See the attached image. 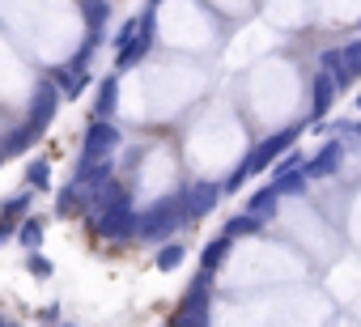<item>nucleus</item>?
<instances>
[{
    "instance_id": "22",
    "label": "nucleus",
    "mask_w": 361,
    "mask_h": 327,
    "mask_svg": "<svg viewBox=\"0 0 361 327\" xmlns=\"http://www.w3.org/2000/svg\"><path fill=\"white\" fill-rule=\"evenodd\" d=\"M26 183L35 192H51V161L47 157H30L26 161Z\"/></svg>"
},
{
    "instance_id": "14",
    "label": "nucleus",
    "mask_w": 361,
    "mask_h": 327,
    "mask_svg": "<svg viewBox=\"0 0 361 327\" xmlns=\"http://www.w3.org/2000/svg\"><path fill=\"white\" fill-rule=\"evenodd\" d=\"M81 13H85V35H94V39H106L111 0H81Z\"/></svg>"
},
{
    "instance_id": "11",
    "label": "nucleus",
    "mask_w": 361,
    "mask_h": 327,
    "mask_svg": "<svg viewBox=\"0 0 361 327\" xmlns=\"http://www.w3.org/2000/svg\"><path fill=\"white\" fill-rule=\"evenodd\" d=\"M247 213H255L264 226L276 217V209H281V192H276V183H268V187H255L251 196H247V204H243Z\"/></svg>"
},
{
    "instance_id": "17",
    "label": "nucleus",
    "mask_w": 361,
    "mask_h": 327,
    "mask_svg": "<svg viewBox=\"0 0 361 327\" xmlns=\"http://www.w3.org/2000/svg\"><path fill=\"white\" fill-rule=\"evenodd\" d=\"M35 187L26 183L22 192H13V196H5L0 200V217H9V221H22V217H30V209H35Z\"/></svg>"
},
{
    "instance_id": "18",
    "label": "nucleus",
    "mask_w": 361,
    "mask_h": 327,
    "mask_svg": "<svg viewBox=\"0 0 361 327\" xmlns=\"http://www.w3.org/2000/svg\"><path fill=\"white\" fill-rule=\"evenodd\" d=\"M115 102H119V73L111 68L102 81H98V98H94V115H115Z\"/></svg>"
},
{
    "instance_id": "7",
    "label": "nucleus",
    "mask_w": 361,
    "mask_h": 327,
    "mask_svg": "<svg viewBox=\"0 0 361 327\" xmlns=\"http://www.w3.org/2000/svg\"><path fill=\"white\" fill-rule=\"evenodd\" d=\"M344 161H348V144H344V136H327L310 157H306V175H310V183H323V179H336L340 171H344Z\"/></svg>"
},
{
    "instance_id": "9",
    "label": "nucleus",
    "mask_w": 361,
    "mask_h": 327,
    "mask_svg": "<svg viewBox=\"0 0 361 327\" xmlns=\"http://www.w3.org/2000/svg\"><path fill=\"white\" fill-rule=\"evenodd\" d=\"M60 102H64V94H60V85L43 77V85H39V90H35V98H30V115H26V119H35L39 128H51V119H56V111H60Z\"/></svg>"
},
{
    "instance_id": "15",
    "label": "nucleus",
    "mask_w": 361,
    "mask_h": 327,
    "mask_svg": "<svg viewBox=\"0 0 361 327\" xmlns=\"http://www.w3.org/2000/svg\"><path fill=\"white\" fill-rule=\"evenodd\" d=\"M183 264H188V247L178 242V238L153 247V268H157V272H174V268H183Z\"/></svg>"
},
{
    "instance_id": "8",
    "label": "nucleus",
    "mask_w": 361,
    "mask_h": 327,
    "mask_svg": "<svg viewBox=\"0 0 361 327\" xmlns=\"http://www.w3.org/2000/svg\"><path fill=\"white\" fill-rule=\"evenodd\" d=\"M336 94H340L336 77H331L327 68H314V77H310V123H319V119H327V115H331Z\"/></svg>"
},
{
    "instance_id": "23",
    "label": "nucleus",
    "mask_w": 361,
    "mask_h": 327,
    "mask_svg": "<svg viewBox=\"0 0 361 327\" xmlns=\"http://www.w3.org/2000/svg\"><path fill=\"white\" fill-rule=\"evenodd\" d=\"M26 272H30L35 280H51V276H56V264H51V259L43 255V247H39V251H26Z\"/></svg>"
},
{
    "instance_id": "12",
    "label": "nucleus",
    "mask_w": 361,
    "mask_h": 327,
    "mask_svg": "<svg viewBox=\"0 0 361 327\" xmlns=\"http://www.w3.org/2000/svg\"><path fill=\"white\" fill-rule=\"evenodd\" d=\"M230 247H234V238H226V234L209 238V242H204V251H200V272H204V276H217V272H221V264L230 259Z\"/></svg>"
},
{
    "instance_id": "20",
    "label": "nucleus",
    "mask_w": 361,
    "mask_h": 327,
    "mask_svg": "<svg viewBox=\"0 0 361 327\" xmlns=\"http://www.w3.org/2000/svg\"><path fill=\"white\" fill-rule=\"evenodd\" d=\"M272 183H276V192L281 196H306V187H310V175H306V166H298V171H285V175H272Z\"/></svg>"
},
{
    "instance_id": "5",
    "label": "nucleus",
    "mask_w": 361,
    "mask_h": 327,
    "mask_svg": "<svg viewBox=\"0 0 361 327\" xmlns=\"http://www.w3.org/2000/svg\"><path fill=\"white\" fill-rule=\"evenodd\" d=\"M221 196H226V187H221V183H209V179H192V183L178 187V204H183L188 226L200 221V217H209V213L221 204Z\"/></svg>"
},
{
    "instance_id": "2",
    "label": "nucleus",
    "mask_w": 361,
    "mask_h": 327,
    "mask_svg": "<svg viewBox=\"0 0 361 327\" xmlns=\"http://www.w3.org/2000/svg\"><path fill=\"white\" fill-rule=\"evenodd\" d=\"M183 226H188V217H183V204H178V192H174V196L153 200V209L140 213V230H136V238L149 242V247H161V242H170Z\"/></svg>"
},
{
    "instance_id": "4",
    "label": "nucleus",
    "mask_w": 361,
    "mask_h": 327,
    "mask_svg": "<svg viewBox=\"0 0 361 327\" xmlns=\"http://www.w3.org/2000/svg\"><path fill=\"white\" fill-rule=\"evenodd\" d=\"M119 144H123V128L106 115H94L81 136V157H115Z\"/></svg>"
},
{
    "instance_id": "30",
    "label": "nucleus",
    "mask_w": 361,
    "mask_h": 327,
    "mask_svg": "<svg viewBox=\"0 0 361 327\" xmlns=\"http://www.w3.org/2000/svg\"><path fill=\"white\" fill-rule=\"evenodd\" d=\"M357 106H361V98H357Z\"/></svg>"
},
{
    "instance_id": "10",
    "label": "nucleus",
    "mask_w": 361,
    "mask_h": 327,
    "mask_svg": "<svg viewBox=\"0 0 361 327\" xmlns=\"http://www.w3.org/2000/svg\"><path fill=\"white\" fill-rule=\"evenodd\" d=\"M149 51H153V22H145V30H140L128 47H119V51H115V73H119V77H123V73H132Z\"/></svg>"
},
{
    "instance_id": "29",
    "label": "nucleus",
    "mask_w": 361,
    "mask_h": 327,
    "mask_svg": "<svg viewBox=\"0 0 361 327\" xmlns=\"http://www.w3.org/2000/svg\"><path fill=\"white\" fill-rule=\"evenodd\" d=\"M0 327H5V314H0Z\"/></svg>"
},
{
    "instance_id": "25",
    "label": "nucleus",
    "mask_w": 361,
    "mask_h": 327,
    "mask_svg": "<svg viewBox=\"0 0 361 327\" xmlns=\"http://www.w3.org/2000/svg\"><path fill=\"white\" fill-rule=\"evenodd\" d=\"M13 238H18V221L0 217V247H5V242H13Z\"/></svg>"
},
{
    "instance_id": "6",
    "label": "nucleus",
    "mask_w": 361,
    "mask_h": 327,
    "mask_svg": "<svg viewBox=\"0 0 361 327\" xmlns=\"http://www.w3.org/2000/svg\"><path fill=\"white\" fill-rule=\"evenodd\" d=\"M209 319H213V276L196 272L192 285H188V293H183V306H178V314H174V323L200 327V323H209Z\"/></svg>"
},
{
    "instance_id": "19",
    "label": "nucleus",
    "mask_w": 361,
    "mask_h": 327,
    "mask_svg": "<svg viewBox=\"0 0 361 327\" xmlns=\"http://www.w3.org/2000/svg\"><path fill=\"white\" fill-rule=\"evenodd\" d=\"M259 230H264V221H259L255 213H247V209L234 213V217H226V226H221V234L234 238V242H238V238H251V234H259Z\"/></svg>"
},
{
    "instance_id": "3",
    "label": "nucleus",
    "mask_w": 361,
    "mask_h": 327,
    "mask_svg": "<svg viewBox=\"0 0 361 327\" xmlns=\"http://www.w3.org/2000/svg\"><path fill=\"white\" fill-rule=\"evenodd\" d=\"M90 230H94L102 242H128V238H136L140 213L132 209V192L119 196L115 204H106L102 213H90Z\"/></svg>"
},
{
    "instance_id": "24",
    "label": "nucleus",
    "mask_w": 361,
    "mask_h": 327,
    "mask_svg": "<svg viewBox=\"0 0 361 327\" xmlns=\"http://www.w3.org/2000/svg\"><path fill=\"white\" fill-rule=\"evenodd\" d=\"M340 51H344V73H348V77H353V85H357V77H361V39L340 43Z\"/></svg>"
},
{
    "instance_id": "1",
    "label": "nucleus",
    "mask_w": 361,
    "mask_h": 327,
    "mask_svg": "<svg viewBox=\"0 0 361 327\" xmlns=\"http://www.w3.org/2000/svg\"><path fill=\"white\" fill-rule=\"evenodd\" d=\"M302 132H306V123H293V128H281V132H272V136H264V140H255V149L234 166V175L221 183L226 187V196H234L251 175H264V171H272L276 161H281V153H289L298 140H302Z\"/></svg>"
},
{
    "instance_id": "21",
    "label": "nucleus",
    "mask_w": 361,
    "mask_h": 327,
    "mask_svg": "<svg viewBox=\"0 0 361 327\" xmlns=\"http://www.w3.org/2000/svg\"><path fill=\"white\" fill-rule=\"evenodd\" d=\"M319 68H327V73L336 77V85H340V90H353V77L344 73V51H340V47H323Z\"/></svg>"
},
{
    "instance_id": "28",
    "label": "nucleus",
    "mask_w": 361,
    "mask_h": 327,
    "mask_svg": "<svg viewBox=\"0 0 361 327\" xmlns=\"http://www.w3.org/2000/svg\"><path fill=\"white\" fill-rule=\"evenodd\" d=\"M5 157H9V153H5V149H0V161H5Z\"/></svg>"
},
{
    "instance_id": "26",
    "label": "nucleus",
    "mask_w": 361,
    "mask_h": 327,
    "mask_svg": "<svg viewBox=\"0 0 361 327\" xmlns=\"http://www.w3.org/2000/svg\"><path fill=\"white\" fill-rule=\"evenodd\" d=\"M39 323H60V306H56V302L43 306V310H39Z\"/></svg>"
},
{
    "instance_id": "13",
    "label": "nucleus",
    "mask_w": 361,
    "mask_h": 327,
    "mask_svg": "<svg viewBox=\"0 0 361 327\" xmlns=\"http://www.w3.org/2000/svg\"><path fill=\"white\" fill-rule=\"evenodd\" d=\"M39 140H43V128H39L35 119H26V123H18V128L5 136V144H0V149L13 157V153H26V149H30V144H39Z\"/></svg>"
},
{
    "instance_id": "16",
    "label": "nucleus",
    "mask_w": 361,
    "mask_h": 327,
    "mask_svg": "<svg viewBox=\"0 0 361 327\" xmlns=\"http://www.w3.org/2000/svg\"><path fill=\"white\" fill-rule=\"evenodd\" d=\"M43 242H47V221L35 217V213L22 217V221H18V247H22V251H39Z\"/></svg>"
},
{
    "instance_id": "27",
    "label": "nucleus",
    "mask_w": 361,
    "mask_h": 327,
    "mask_svg": "<svg viewBox=\"0 0 361 327\" xmlns=\"http://www.w3.org/2000/svg\"><path fill=\"white\" fill-rule=\"evenodd\" d=\"M157 5H161V0H145V9H153V13H157Z\"/></svg>"
}]
</instances>
